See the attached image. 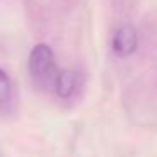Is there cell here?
<instances>
[{"label":"cell","mask_w":157,"mask_h":157,"mask_svg":"<svg viewBox=\"0 0 157 157\" xmlns=\"http://www.w3.org/2000/svg\"><path fill=\"white\" fill-rule=\"evenodd\" d=\"M27 68H29V75L36 81L39 83L52 81L56 73H58V68H56V58L51 46L44 44V42H37L29 52Z\"/></svg>","instance_id":"obj_1"},{"label":"cell","mask_w":157,"mask_h":157,"mask_svg":"<svg viewBox=\"0 0 157 157\" xmlns=\"http://www.w3.org/2000/svg\"><path fill=\"white\" fill-rule=\"evenodd\" d=\"M139 46V32L132 24H122L115 31L112 39V51L118 58H128L137 51Z\"/></svg>","instance_id":"obj_2"},{"label":"cell","mask_w":157,"mask_h":157,"mask_svg":"<svg viewBox=\"0 0 157 157\" xmlns=\"http://www.w3.org/2000/svg\"><path fill=\"white\" fill-rule=\"evenodd\" d=\"M54 90H56V95L59 98L66 100L76 91L78 88V83H79V75L73 69H61V71L56 73L54 76Z\"/></svg>","instance_id":"obj_3"},{"label":"cell","mask_w":157,"mask_h":157,"mask_svg":"<svg viewBox=\"0 0 157 157\" xmlns=\"http://www.w3.org/2000/svg\"><path fill=\"white\" fill-rule=\"evenodd\" d=\"M12 98V81L9 75L0 68V105H7Z\"/></svg>","instance_id":"obj_4"}]
</instances>
